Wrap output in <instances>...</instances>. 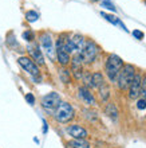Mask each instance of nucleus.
<instances>
[{"instance_id": "nucleus-14", "label": "nucleus", "mask_w": 146, "mask_h": 148, "mask_svg": "<svg viewBox=\"0 0 146 148\" xmlns=\"http://www.w3.org/2000/svg\"><path fill=\"white\" fill-rule=\"evenodd\" d=\"M55 53H56V59L62 66H67L70 63V54L66 50L60 47H55Z\"/></svg>"}, {"instance_id": "nucleus-17", "label": "nucleus", "mask_w": 146, "mask_h": 148, "mask_svg": "<svg viewBox=\"0 0 146 148\" xmlns=\"http://www.w3.org/2000/svg\"><path fill=\"white\" fill-rule=\"evenodd\" d=\"M105 112H106V114H107L111 120L115 121L117 119H118V109H117V106L113 104V102H109L107 105H106V108H105Z\"/></svg>"}, {"instance_id": "nucleus-24", "label": "nucleus", "mask_w": 146, "mask_h": 148, "mask_svg": "<svg viewBox=\"0 0 146 148\" xmlns=\"http://www.w3.org/2000/svg\"><path fill=\"white\" fill-rule=\"evenodd\" d=\"M35 35L32 31H24L23 32V39H26L27 42H31V40H34Z\"/></svg>"}, {"instance_id": "nucleus-26", "label": "nucleus", "mask_w": 146, "mask_h": 148, "mask_svg": "<svg viewBox=\"0 0 146 148\" xmlns=\"http://www.w3.org/2000/svg\"><path fill=\"white\" fill-rule=\"evenodd\" d=\"M133 36H134L135 39H138V40H141V39H143L145 34H143L142 31H139V30H134V31H133Z\"/></svg>"}, {"instance_id": "nucleus-11", "label": "nucleus", "mask_w": 146, "mask_h": 148, "mask_svg": "<svg viewBox=\"0 0 146 148\" xmlns=\"http://www.w3.org/2000/svg\"><path fill=\"white\" fill-rule=\"evenodd\" d=\"M67 133L73 139H86L88 135L87 131L78 124H73V125H70V127H67Z\"/></svg>"}, {"instance_id": "nucleus-7", "label": "nucleus", "mask_w": 146, "mask_h": 148, "mask_svg": "<svg viewBox=\"0 0 146 148\" xmlns=\"http://www.w3.org/2000/svg\"><path fill=\"white\" fill-rule=\"evenodd\" d=\"M39 39H40V45L44 49L46 54L50 57L51 59H54V54H55V49H54V42H52V38L48 32H42L39 35Z\"/></svg>"}, {"instance_id": "nucleus-16", "label": "nucleus", "mask_w": 146, "mask_h": 148, "mask_svg": "<svg viewBox=\"0 0 146 148\" xmlns=\"http://www.w3.org/2000/svg\"><path fill=\"white\" fill-rule=\"evenodd\" d=\"M70 148H90V143L86 139H73L67 143Z\"/></svg>"}, {"instance_id": "nucleus-12", "label": "nucleus", "mask_w": 146, "mask_h": 148, "mask_svg": "<svg viewBox=\"0 0 146 148\" xmlns=\"http://www.w3.org/2000/svg\"><path fill=\"white\" fill-rule=\"evenodd\" d=\"M70 42L73 45L74 50L78 51V53H81L86 45V39H85V36L81 35V34H74V35L70 38Z\"/></svg>"}, {"instance_id": "nucleus-13", "label": "nucleus", "mask_w": 146, "mask_h": 148, "mask_svg": "<svg viewBox=\"0 0 146 148\" xmlns=\"http://www.w3.org/2000/svg\"><path fill=\"white\" fill-rule=\"evenodd\" d=\"M28 51H30L31 57H32V61L36 65H44V57H43L42 51L39 50L38 46H30L28 47Z\"/></svg>"}, {"instance_id": "nucleus-29", "label": "nucleus", "mask_w": 146, "mask_h": 148, "mask_svg": "<svg viewBox=\"0 0 146 148\" xmlns=\"http://www.w3.org/2000/svg\"><path fill=\"white\" fill-rule=\"evenodd\" d=\"M145 4H146V0H145Z\"/></svg>"}, {"instance_id": "nucleus-23", "label": "nucleus", "mask_w": 146, "mask_h": 148, "mask_svg": "<svg viewBox=\"0 0 146 148\" xmlns=\"http://www.w3.org/2000/svg\"><path fill=\"white\" fill-rule=\"evenodd\" d=\"M101 5L105 8H107V10H110V11H113V12H115V7H114L113 3H110V0H103V1L101 3Z\"/></svg>"}, {"instance_id": "nucleus-15", "label": "nucleus", "mask_w": 146, "mask_h": 148, "mask_svg": "<svg viewBox=\"0 0 146 148\" xmlns=\"http://www.w3.org/2000/svg\"><path fill=\"white\" fill-rule=\"evenodd\" d=\"M105 84V77L101 71H95L91 74V79H90V88H101Z\"/></svg>"}, {"instance_id": "nucleus-2", "label": "nucleus", "mask_w": 146, "mask_h": 148, "mask_svg": "<svg viewBox=\"0 0 146 148\" xmlns=\"http://www.w3.org/2000/svg\"><path fill=\"white\" fill-rule=\"evenodd\" d=\"M135 67L130 63H126V65H123V67L119 71L118 77H117V86H118L119 90H126L129 89V85H130V82L133 81V78L135 75Z\"/></svg>"}, {"instance_id": "nucleus-10", "label": "nucleus", "mask_w": 146, "mask_h": 148, "mask_svg": "<svg viewBox=\"0 0 146 148\" xmlns=\"http://www.w3.org/2000/svg\"><path fill=\"white\" fill-rule=\"evenodd\" d=\"M78 96H79V98H81L85 104H87V105L92 106L96 104V100H95V97H94V94L91 93V90L88 89L87 86H79Z\"/></svg>"}, {"instance_id": "nucleus-5", "label": "nucleus", "mask_w": 146, "mask_h": 148, "mask_svg": "<svg viewBox=\"0 0 146 148\" xmlns=\"http://www.w3.org/2000/svg\"><path fill=\"white\" fill-rule=\"evenodd\" d=\"M18 63L20 65V67L26 70L28 74L32 75V78H36V77H40V70H39V66L36 63L30 58V57H20L18 59Z\"/></svg>"}, {"instance_id": "nucleus-1", "label": "nucleus", "mask_w": 146, "mask_h": 148, "mask_svg": "<svg viewBox=\"0 0 146 148\" xmlns=\"http://www.w3.org/2000/svg\"><path fill=\"white\" fill-rule=\"evenodd\" d=\"M123 61L121 57H118L117 54H110L106 59V63H105V71H106V75L110 79V82H115L117 77H118L119 71L123 67Z\"/></svg>"}, {"instance_id": "nucleus-25", "label": "nucleus", "mask_w": 146, "mask_h": 148, "mask_svg": "<svg viewBox=\"0 0 146 148\" xmlns=\"http://www.w3.org/2000/svg\"><path fill=\"white\" fill-rule=\"evenodd\" d=\"M137 108H138L139 110H143L146 108V100H143V98H139L138 101H137Z\"/></svg>"}, {"instance_id": "nucleus-30", "label": "nucleus", "mask_w": 146, "mask_h": 148, "mask_svg": "<svg viewBox=\"0 0 146 148\" xmlns=\"http://www.w3.org/2000/svg\"><path fill=\"white\" fill-rule=\"evenodd\" d=\"M92 1H95V0H92Z\"/></svg>"}, {"instance_id": "nucleus-20", "label": "nucleus", "mask_w": 146, "mask_h": 148, "mask_svg": "<svg viewBox=\"0 0 146 148\" xmlns=\"http://www.w3.org/2000/svg\"><path fill=\"white\" fill-rule=\"evenodd\" d=\"M59 78L63 84H70L71 82V77H70V71L67 69H60L59 70Z\"/></svg>"}, {"instance_id": "nucleus-27", "label": "nucleus", "mask_w": 146, "mask_h": 148, "mask_svg": "<svg viewBox=\"0 0 146 148\" xmlns=\"http://www.w3.org/2000/svg\"><path fill=\"white\" fill-rule=\"evenodd\" d=\"M26 101H27L30 105H34V104H35L34 94H32V93H27V94H26Z\"/></svg>"}, {"instance_id": "nucleus-4", "label": "nucleus", "mask_w": 146, "mask_h": 148, "mask_svg": "<svg viewBox=\"0 0 146 148\" xmlns=\"http://www.w3.org/2000/svg\"><path fill=\"white\" fill-rule=\"evenodd\" d=\"M99 53V47L94 40H86V45L83 47V50L81 51L83 63H92L98 57Z\"/></svg>"}, {"instance_id": "nucleus-21", "label": "nucleus", "mask_w": 146, "mask_h": 148, "mask_svg": "<svg viewBox=\"0 0 146 148\" xmlns=\"http://www.w3.org/2000/svg\"><path fill=\"white\" fill-rule=\"evenodd\" d=\"M38 19H39V14L36 11H34V10H30V11L26 12V20H27V22H30V23H34V22H36Z\"/></svg>"}, {"instance_id": "nucleus-19", "label": "nucleus", "mask_w": 146, "mask_h": 148, "mask_svg": "<svg viewBox=\"0 0 146 148\" xmlns=\"http://www.w3.org/2000/svg\"><path fill=\"white\" fill-rule=\"evenodd\" d=\"M98 89H99V96L102 98V101H107L109 97H110V86L105 82L103 85L101 86V88H98Z\"/></svg>"}, {"instance_id": "nucleus-28", "label": "nucleus", "mask_w": 146, "mask_h": 148, "mask_svg": "<svg viewBox=\"0 0 146 148\" xmlns=\"http://www.w3.org/2000/svg\"><path fill=\"white\" fill-rule=\"evenodd\" d=\"M43 133H47V123H46V120H43Z\"/></svg>"}, {"instance_id": "nucleus-6", "label": "nucleus", "mask_w": 146, "mask_h": 148, "mask_svg": "<svg viewBox=\"0 0 146 148\" xmlns=\"http://www.w3.org/2000/svg\"><path fill=\"white\" fill-rule=\"evenodd\" d=\"M60 104V96L56 92H51V93L46 94L42 98V106L43 109H46L47 112L54 113V110L56 109V106Z\"/></svg>"}, {"instance_id": "nucleus-9", "label": "nucleus", "mask_w": 146, "mask_h": 148, "mask_svg": "<svg viewBox=\"0 0 146 148\" xmlns=\"http://www.w3.org/2000/svg\"><path fill=\"white\" fill-rule=\"evenodd\" d=\"M141 79L142 77L139 74H135L133 81L129 85V98L130 100H137L139 97V92H141Z\"/></svg>"}, {"instance_id": "nucleus-3", "label": "nucleus", "mask_w": 146, "mask_h": 148, "mask_svg": "<svg viewBox=\"0 0 146 148\" xmlns=\"http://www.w3.org/2000/svg\"><path fill=\"white\" fill-rule=\"evenodd\" d=\"M52 114H54L56 121L62 123V124H66V123H70L75 117V110H74L71 104L60 101V104L56 106V109L54 110Z\"/></svg>"}, {"instance_id": "nucleus-8", "label": "nucleus", "mask_w": 146, "mask_h": 148, "mask_svg": "<svg viewBox=\"0 0 146 148\" xmlns=\"http://www.w3.org/2000/svg\"><path fill=\"white\" fill-rule=\"evenodd\" d=\"M71 62V71L74 73V77L77 79H81L82 75H83V59H82L81 53H77V54L73 57V59H70Z\"/></svg>"}, {"instance_id": "nucleus-22", "label": "nucleus", "mask_w": 146, "mask_h": 148, "mask_svg": "<svg viewBox=\"0 0 146 148\" xmlns=\"http://www.w3.org/2000/svg\"><path fill=\"white\" fill-rule=\"evenodd\" d=\"M139 97L146 100V75H143L141 79V92H139Z\"/></svg>"}, {"instance_id": "nucleus-18", "label": "nucleus", "mask_w": 146, "mask_h": 148, "mask_svg": "<svg viewBox=\"0 0 146 148\" xmlns=\"http://www.w3.org/2000/svg\"><path fill=\"white\" fill-rule=\"evenodd\" d=\"M101 16L102 18H105V19L107 20V22H110V23H113V24H119L121 27L125 30V31H127V28H126V26L121 22V20L117 18V16H113V15H109V14H106V12H101Z\"/></svg>"}]
</instances>
